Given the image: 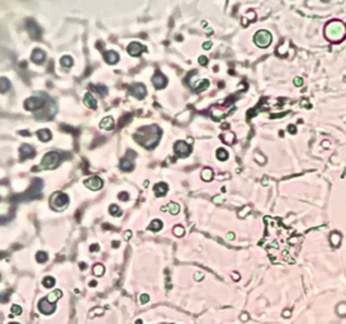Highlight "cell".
Segmentation results:
<instances>
[{
    "instance_id": "6da1fadb",
    "label": "cell",
    "mask_w": 346,
    "mask_h": 324,
    "mask_svg": "<svg viewBox=\"0 0 346 324\" xmlns=\"http://www.w3.org/2000/svg\"><path fill=\"white\" fill-rule=\"evenodd\" d=\"M160 134L161 131L159 129V127L151 125L138 129L137 133L135 134V138L140 144L145 146L146 148H153L160 141Z\"/></svg>"
},
{
    "instance_id": "7a4b0ae2",
    "label": "cell",
    "mask_w": 346,
    "mask_h": 324,
    "mask_svg": "<svg viewBox=\"0 0 346 324\" xmlns=\"http://www.w3.org/2000/svg\"><path fill=\"white\" fill-rule=\"evenodd\" d=\"M325 32H326V36H327V38L330 41L338 42V41L343 39V37L346 34V28H345V25L341 22L333 20L330 24H327Z\"/></svg>"
},
{
    "instance_id": "3957f363",
    "label": "cell",
    "mask_w": 346,
    "mask_h": 324,
    "mask_svg": "<svg viewBox=\"0 0 346 324\" xmlns=\"http://www.w3.org/2000/svg\"><path fill=\"white\" fill-rule=\"evenodd\" d=\"M60 159H61V157L57 152H48L41 162V167L42 169H55L58 166Z\"/></svg>"
},
{
    "instance_id": "277c9868",
    "label": "cell",
    "mask_w": 346,
    "mask_h": 324,
    "mask_svg": "<svg viewBox=\"0 0 346 324\" xmlns=\"http://www.w3.org/2000/svg\"><path fill=\"white\" fill-rule=\"evenodd\" d=\"M46 99L42 98V96H30L24 102V107L27 110H37V109H42L46 104Z\"/></svg>"
},
{
    "instance_id": "5b68a950",
    "label": "cell",
    "mask_w": 346,
    "mask_h": 324,
    "mask_svg": "<svg viewBox=\"0 0 346 324\" xmlns=\"http://www.w3.org/2000/svg\"><path fill=\"white\" fill-rule=\"evenodd\" d=\"M70 199L65 192H56L52 195L51 199V205L53 209H64L69 204Z\"/></svg>"
},
{
    "instance_id": "8992f818",
    "label": "cell",
    "mask_w": 346,
    "mask_h": 324,
    "mask_svg": "<svg viewBox=\"0 0 346 324\" xmlns=\"http://www.w3.org/2000/svg\"><path fill=\"white\" fill-rule=\"evenodd\" d=\"M254 41H255V43H256L259 47L264 48V47H268V46L270 44V42H271V36H270V33H269L268 30H259L258 33L255 34Z\"/></svg>"
},
{
    "instance_id": "52a82bcc",
    "label": "cell",
    "mask_w": 346,
    "mask_h": 324,
    "mask_svg": "<svg viewBox=\"0 0 346 324\" xmlns=\"http://www.w3.org/2000/svg\"><path fill=\"white\" fill-rule=\"evenodd\" d=\"M38 309H40V311H41L42 314L48 315V314H52V313L56 310V305H55V303L50 301L47 298H43V299H41L40 303H38Z\"/></svg>"
},
{
    "instance_id": "ba28073f",
    "label": "cell",
    "mask_w": 346,
    "mask_h": 324,
    "mask_svg": "<svg viewBox=\"0 0 346 324\" xmlns=\"http://www.w3.org/2000/svg\"><path fill=\"white\" fill-rule=\"evenodd\" d=\"M84 184H85L86 187H89V189L93 190V191L100 190V189L103 187V180H102L100 177H98V176H91V177L86 179V180L84 181Z\"/></svg>"
},
{
    "instance_id": "9c48e42d",
    "label": "cell",
    "mask_w": 346,
    "mask_h": 324,
    "mask_svg": "<svg viewBox=\"0 0 346 324\" xmlns=\"http://www.w3.org/2000/svg\"><path fill=\"white\" fill-rule=\"evenodd\" d=\"M190 151H192L190 147L188 146L186 142H184V141H179V142L175 143V153L180 157H186L190 153Z\"/></svg>"
},
{
    "instance_id": "30bf717a",
    "label": "cell",
    "mask_w": 346,
    "mask_h": 324,
    "mask_svg": "<svg viewBox=\"0 0 346 324\" xmlns=\"http://www.w3.org/2000/svg\"><path fill=\"white\" fill-rule=\"evenodd\" d=\"M147 50H146V47L143 46V44H141V43H138V42H132L130 46H128V48H127V52L131 55V56H140L142 52H146Z\"/></svg>"
},
{
    "instance_id": "8fae6325",
    "label": "cell",
    "mask_w": 346,
    "mask_h": 324,
    "mask_svg": "<svg viewBox=\"0 0 346 324\" xmlns=\"http://www.w3.org/2000/svg\"><path fill=\"white\" fill-rule=\"evenodd\" d=\"M27 29H28V32H29V34L32 36V38H35V39L41 38L40 28H38V25H37L33 20H28V23H27Z\"/></svg>"
},
{
    "instance_id": "7c38bea8",
    "label": "cell",
    "mask_w": 346,
    "mask_h": 324,
    "mask_svg": "<svg viewBox=\"0 0 346 324\" xmlns=\"http://www.w3.org/2000/svg\"><path fill=\"white\" fill-rule=\"evenodd\" d=\"M152 84L157 87V89H162L166 86L168 84V79L161 74V72H156L155 76L152 77Z\"/></svg>"
},
{
    "instance_id": "4fadbf2b",
    "label": "cell",
    "mask_w": 346,
    "mask_h": 324,
    "mask_svg": "<svg viewBox=\"0 0 346 324\" xmlns=\"http://www.w3.org/2000/svg\"><path fill=\"white\" fill-rule=\"evenodd\" d=\"M131 92L136 96V98H140V99H142V98H145L146 96V87L142 85V84H136V85H133L132 87H131Z\"/></svg>"
},
{
    "instance_id": "5bb4252c",
    "label": "cell",
    "mask_w": 346,
    "mask_h": 324,
    "mask_svg": "<svg viewBox=\"0 0 346 324\" xmlns=\"http://www.w3.org/2000/svg\"><path fill=\"white\" fill-rule=\"evenodd\" d=\"M19 153L22 156V158H32L36 153L35 148L32 146H28V144H23L19 149Z\"/></svg>"
},
{
    "instance_id": "9a60e30c",
    "label": "cell",
    "mask_w": 346,
    "mask_h": 324,
    "mask_svg": "<svg viewBox=\"0 0 346 324\" xmlns=\"http://www.w3.org/2000/svg\"><path fill=\"white\" fill-rule=\"evenodd\" d=\"M104 60L109 65H115L119 61V55L114 51H107L104 52Z\"/></svg>"
},
{
    "instance_id": "2e32d148",
    "label": "cell",
    "mask_w": 346,
    "mask_h": 324,
    "mask_svg": "<svg viewBox=\"0 0 346 324\" xmlns=\"http://www.w3.org/2000/svg\"><path fill=\"white\" fill-rule=\"evenodd\" d=\"M45 60H46V53L40 48H35L32 52V61L35 63H42Z\"/></svg>"
},
{
    "instance_id": "e0dca14e",
    "label": "cell",
    "mask_w": 346,
    "mask_h": 324,
    "mask_svg": "<svg viewBox=\"0 0 346 324\" xmlns=\"http://www.w3.org/2000/svg\"><path fill=\"white\" fill-rule=\"evenodd\" d=\"M153 191L157 196H164L166 191H168V185L165 182H160V184H156L155 187H153Z\"/></svg>"
},
{
    "instance_id": "ac0fdd59",
    "label": "cell",
    "mask_w": 346,
    "mask_h": 324,
    "mask_svg": "<svg viewBox=\"0 0 346 324\" xmlns=\"http://www.w3.org/2000/svg\"><path fill=\"white\" fill-rule=\"evenodd\" d=\"M113 127H114V120L112 117H105L100 122V128L105 129V131H110V129H113Z\"/></svg>"
},
{
    "instance_id": "d6986e66",
    "label": "cell",
    "mask_w": 346,
    "mask_h": 324,
    "mask_svg": "<svg viewBox=\"0 0 346 324\" xmlns=\"http://www.w3.org/2000/svg\"><path fill=\"white\" fill-rule=\"evenodd\" d=\"M84 104L90 108V109H97V100L94 99V96L91 94H86L84 98Z\"/></svg>"
},
{
    "instance_id": "ffe728a7",
    "label": "cell",
    "mask_w": 346,
    "mask_h": 324,
    "mask_svg": "<svg viewBox=\"0 0 346 324\" xmlns=\"http://www.w3.org/2000/svg\"><path fill=\"white\" fill-rule=\"evenodd\" d=\"M37 136L42 142H48L52 138V133L48 131V129H40V131L37 132Z\"/></svg>"
},
{
    "instance_id": "44dd1931",
    "label": "cell",
    "mask_w": 346,
    "mask_h": 324,
    "mask_svg": "<svg viewBox=\"0 0 346 324\" xmlns=\"http://www.w3.org/2000/svg\"><path fill=\"white\" fill-rule=\"evenodd\" d=\"M120 167L123 171H131L133 170V162L130 161V158H123L120 161Z\"/></svg>"
},
{
    "instance_id": "7402d4cb",
    "label": "cell",
    "mask_w": 346,
    "mask_h": 324,
    "mask_svg": "<svg viewBox=\"0 0 346 324\" xmlns=\"http://www.w3.org/2000/svg\"><path fill=\"white\" fill-rule=\"evenodd\" d=\"M161 228H162V222L159 220V219L152 220V222L150 223V225H148V229L152 231V232H157V231H160Z\"/></svg>"
},
{
    "instance_id": "603a6c76",
    "label": "cell",
    "mask_w": 346,
    "mask_h": 324,
    "mask_svg": "<svg viewBox=\"0 0 346 324\" xmlns=\"http://www.w3.org/2000/svg\"><path fill=\"white\" fill-rule=\"evenodd\" d=\"M10 89V81L7 77H0V92H7Z\"/></svg>"
},
{
    "instance_id": "cb8c5ba5",
    "label": "cell",
    "mask_w": 346,
    "mask_h": 324,
    "mask_svg": "<svg viewBox=\"0 0 346 324\" xmlns=\"http://www.w3.org/2000/svg\"><path fill=\"white\" fill-rule=\"evenodd\" d=\"M36 260L38 261V264H45L48 260V254L45 251H38L36 253Z\"/></svg>"
},
{
    "instance_id": "d4e9b609",
    "label": "cell",
    "mask_w": 346,
    "mask_h": 324,
    "mask_svg": "<svg viewBox=\"0 0 346 324\" xmlns=\"http://www.w3.org/2000/svg\"><path fill=\"white\" fill-rule=\"evenodd\" d=\"M42 284H43V286H45V287L51 289V287H53V286H55L56 280H55V277H52V276H46V277L43 279Z\"/></svg>"
},
{
    "instance_id": "484cf974",
    "label": "cell",
    "mask_w": 346,
    "mask_h": 324,
    "mask_svg": "<svg viewBox=\"0 0 346 324\" xmlns=\"http://www.w3.org/2000/svg\"><path fill=\"white\" fill-rule=\"evenodd\" d=\"M104 266L102 265V264H97V265H94V267H93V274L95 275V276H102L103 274H104Z\"/></svg>"
},
{
    "instance_id": "4316f807",
    "label": "cell",
    "mask_w": 346,
    "mask_h": 324,
    "mask_svg": "<svg viewBox=\"0 0 346 324\" xmlns=\"http://www.w3.org/2000/svg\"><path fill=\"white\" fill-rule=\"evenodd\" d=\"M60 62H61V65H62L64 67H71L72 63H74V61H72V58H71L70 56H64V57L61 58Z\"/></svg>"
},
{
    "instance_id": "83f0119b",
    "label": "cell",
    "mask_w": 346,
    "mask_h": 324,
    "mask_svg": "<svg viewBox=\"0 0 346 324\" xmlns=\"http://www.w3.org/2000/svg\"><path fill=\"white\" fill-rule=\"evenodd\" d=\"M10 294H12V290H5V291H2V293H0V303H3V304L8 303Z\"/></svg>"
},
{
    "instance_id": "f1b7e54d",
    "label": "cell",
    "mask_w": 346,
    "mask_h": 324,
    "mask_svg": "<svg viewBox=\"0 0 346 324\" xmlns=\"http://www.w3.org/2000/svg\"><path fill=\"white\" fill-rule=\"evenodd\" d=\"M62 296V291L61 290H55L52 294H50L48 296H47V299L50 300V301H52V303H55L58 298H61Z\"/></svg>"
},
{
    "instance_id": "f546056e",
    "label": "cell",
    "mask_w": 346,
    "mask_h": 324,
    "mask_svg": "<svg viewBox=\"0 0 346 324\" xmlns=\"http://www.w3.org/2000/svg\"><path fill=\"white\" fill-rule=\"evenodd\" d=\"M109 213H110L113 217H120V215H122V210H120L119 206L115 205V204H113V205L109 206Z\"/></svg>"
},
{
    "instance_id": "4dcf8cb0",
    "label": "cell",
    "mask_w": 346,
    "mask_h": 324,
    "mask_svg": "<svg viewBox=\"0 0 346 324\" xmlns=\"http://www.w3.org/2000/svg\"><path fill=\"white\" fill-rule=\"evenodd\" d=\"M168 210H169L171 214H178L179 210H180V208H179V205H178L176 203H170V204L168 205Z\"/></svg>"
},
{
    "instance_id": "1f68e13d",
    "label": "cell",
    "mask_w": 346,
    "mask_h": 324,
    "mask_svg": "<svg viewBox=\"0 0 346 324\" xmlns=\"http://www.w3.org/2000/svg\"><path fill=\"white\" fill-rule=\"evenodd\" d=\"M217 157L221 159V161H225V159H227L228 153H227V151H225L223 148H219V149L217 151Z\"/></svg>"
},
{
    "instance_id": "d6a6232c",
    "label": "cell",
    "mask_w": 346,
    "mask_h": 324,
    "mask_svg": "<svg viewBox=\"0 0 346 324\" xmlns=\"http://www.w3.org/2000/svg\"><path fill=\"white\" fill-rule=\"evenodd\" d=\"M212 176H213V172H212V170H210V169H205V170H203V172H202V177H203V180L209 181V180L212 179Z\"/></svg>"
},
{
    "instance_id": "836d02e7",
    "label": "cell",
    "mask_w": 346,
    "mask_h": 324,
    "mask_svg": "<svg viewBox=\"0 0 346 324\" xmlns=\"http://www.w3.org/2000/svg\"><path fill=\"white\" fill-rule=\"evenodd\" d=\"M208 85H209V81H208V80H202V82L198 84V86L195 87V90H197V91H203V90H205V89L208 87Z\"/></svg>"
},
{
    "instance_id": "e575fe53",
    "label": "cell",
    "mask_w": 346,
    "mask_h": 324,
    "mask_svg": "<svg viewBox=\"0 0 346 324\" xmlns=\"http://www.w3.org/2000/svg\"><path fill=\"white\" fill-rule=\"evenodd\" d=\"M22 311H23V309H22V306L20 305H17V304H14L13 306H12V315H19V314H22Z\"/></svg>"
},
{
    "instance_id": "d590c367",
    "label": "cell",
    "mask_w": 346,
    "mask_h": 324,
    "mask_svg": "<svg viewBox=\"0 0 346 324\" xmlns=\"http://www.w3.org/2000/svg\"><path fill=\"white\" fill-rule=\"evenodd\" d=\"M118 199H120V200H123V201H127V200L130 199V194L125 192V191H122V192L118 194Z\"/></svg>"
},
{
    "instance_id": "8d00e7d4",
    "label": "cell",
    "mask_w": 346,
    "mask_h": 324,
    "mask_svg": "<svg viewBox=\"0 0 346 324\" xmlns=\"http://www.w3.org/2000/svg\"><path fill=\"white\" fill-rule=\"evenodd\" d=\"M148 300H150V296H148L147 294H142V295L140 296V301H141V304H146Z\"/></svg>"
},
{
    "instance_id": "74e56055",
    "label": "cell",
    "mask_w": 346,
    "mask_h": 324,
    "mask_svg": "<svg viewBox=\"0 0 346 324\" xmlns=\"http://www.w3.org/2000/svg\"><path fill=\"white\" fill-rule=\"evenodd\" d=\"M174 232H175V234H176V236H183V233H184V229H183V227L178 225V227H175Z\"/></svg>"
},
{
    "instance_id": "f35d334b",
    "label": "cell",
    "mask_w": 346,
    "mask_h": 324,
    "mask_svg": "<svg viewBox=\"0 0 346 324\" xmlns=\"http://www.w3.org/2000/svg\"><path fill=\"white\" fill-rule=\"evenodd\" d=\"M90 252H95V251H99V244L98 243H94V244H91L90 246Z\"/></svg>"
},
{
    "instance_id": "ab89813d",
    "label": "cell",
    "mask_w": 346,
    "mask_h": 324,
    "mask_svg": "<svg viewBox=\"0 0 346 324\" xmlns=\"http://www.w3.org/2000/svg\"><path fill=\"white\" fill-rule=\"evenodd\" d=\"M97 90H98L102 95H105V94H107V87H105V86H102V85H100L99 87H97Z\"/></svg>"
},
{
    "instance_id": "60d3db41",
    "label": "cell",
    "mask_w": 346,
    "mask_h": 324,
    "mask_svg": "<svg viewBox=\"0 0 346 324\" xmlns=\"http://www.w3.org/2000/svg\"><path fill=\"white\" fill-rule=\"evenodd\" d=\"M207 62H208L207 57H204V56H200V57H199V63H200V65H207Z\"/></svg>"
},
{
    "instance_id": "b9f144b4",
    "label": "cell",
    "mask_w": 346,
    "mask_h": 324,
    "mask_svg": "<svg viewBox=\"0 0 346 324\" xmlns=\"http://www.w3.org/2000/svg\"><path fill=\"white\" fill-rule=\"evenodd\" d=\"M303 84V80L301 79V77H295L294 79V85H297V86H301Z\"/></svg>"
},
{
    "instance_id": "7bdbcfd3",
    "label": "cell",
    "mask_w": 346,
    "mask_h": 324,
    "mask_svg": "<svg viewBox=\"0 0 346 324\" xmlns=\"http://www.w3.org/2000/svg\"><path fill=\"white\" fill-rule=\"evenodd\" d=\"M203 48H205V50H209V48H210V42H205V43L203 44Z\"/></svg>"
},
{
    "instance_id": "ee69618b",
    "label": "cell",
    "mask_w": 346,
    "mask_h": 324,
    "mask_svg": "<svg viewBox=\"0 0 346 324\" xmlns=\"http://www.w3.org/2000/svg\"><path fill=\"white\" fill-rule=\"evenodd\" d=\"M97 284H98L97 281H94V280H93V281H90V282H89V286H91V287H95V286H97Z\"/></svg>"
},
{
    "instance_id": "f6af8a7d",
    "label": "cell",
    "mask_w": 346,
    "mask_h": 324,
    "mask_svg": "<svg viewBox=\"0 0 346 324\" xmlns=\"http://www.w3.org/2000/svg\"><path fill=\"white\" fill-rule=\"evenodd\" d=\"M112 243H113V244H112V246H113V247H114V248H118V247H119V242H118V241H113V242H112Z\"/></svg>"
},
{
    "instance_id": "bcb514c9",
    "label": "cell",
    "mask_w": 346,
    "mask_h": 324,
    "mask_svg": "<svg viewBox=\"0 0 346 324\" xmlns=\"http://www.w3.org/2000/svg\"><path fill=\"white\" fill-rule=\"evenodd\" d=\"M131 236H132V233H131V231H128V232H125V239H130V238H131Z\"/></svg>"
},
{
    "instance_id": "7dc6e473",
    "label": "cell",
    "mask_w": 346,
    "mask_h": 324,
    "mask_svg": "<svg viewBox=\"0 0 346 324\" xmlns=\"http://www.w3.org/2000/svg\"><path fill=\"white\" fill-rule=\"evenodd\" d=\"M103 227H104V228H105V229H108V228H109V229H114V228H113V227H112V225H107V224H104Z\"/></svg>"
},
{
    "instance_id": "c3c4849f",
    "label": "cell",
    "mask_w": 346,
    "mask_h": 324,
    "mask_svg": "<svg viewBox=\"0 0 346 324\" xmlns=\"http://www.w3.org/2000/svg\"><path fill=\"white\" fill-rule=\"evenodd\" d=\"M289 131H290L292 133H294V132H295V128H294V125H290V128H289Z\"/></svg>"
},
{
    "instance_id": "681fc988",
    "label": "cell",
    "mask_w": 346,
    "mask_h": 324,
    "mask_svg": "<svg viewBox=\"0 0 346 324\" xmlns=\"http://www.w3.org/2000/svg\"><path fill=\"white\" fill-rule=\"evenodd\" d=\"M80 267H81V269L84 270V269H86V265H85L84 262H80Z\"/></svg>"
},
{
    "instance_id": "f907efd6",
    "label": "cell",
    "mask_w": 346,
    "mask_h": 324,
    "mask_svg": "<svg viewBox=\"0 0 346 324\" xmlns=\"http://www.w3.org/2000/svg\"><path fill=\"white\" fill-rule=\"evenodd\" d=\"M5 254H7V253H5V252H0V258H2V257H4V256H5Z\"/></svg>"
},
{
    "instance_id": "816d5d0a",
    "label": "cell",
    "mask_w": 346,
    "mask_h": 324,
    "mask_svg": "<svg viewBox=\"0 0 346 324\" xmlns=\"http://www.w3.org/2000/svg\"><path fill=\"white\" fill-rule=\"evenodd\" d=\"M136 324H142V320H141V319H138V320H136Z\"/></svg>"
},
{
    "instance_id": "f5cc1de1",
    "label": "cell",
    "mask_w": 346,
    "mask_h": 324,
    "mask_svg": "<svg viewBox=\"0 0 346 324\" xmlns=\"http://www.w3.org/2000/svg\"><path fill=\"white\" fill-rule=\"evenodd\" d=\"M9 324H19V323H15V321H13V323H9Z\"/></svg>"
},
{
    "instance_id": "db71d44e",
    "label": "cell",
    "mask_w": 346,
    "mask_h": 324,
    "mask_svg": "<svg viewBox=\"0 0 346 324\" xmlns=\"http://www.w3.org/2000/svg\"><path fill=\"white\" fill-rule=\"evenodd\" d=\"M0 277H2V276H0Z\"/></svg>"
}]
</instances>
